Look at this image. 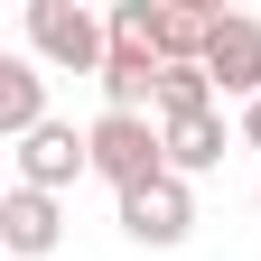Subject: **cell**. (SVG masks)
<instances>
[{
	"label": "cell",
	"mask_w": 261,
	"mask_h": 261,
	"mask_svg": "<svg viewBox=\"0 0 261 261\" xmlns=\"http://www.w3.org/2000/svg\"><path fill=\"white\" fill-rule=\"evenodd\" d=\"M28 47H38V65L103 75V65H112V19L75 10V0H28Z\"/></svg>",
	"instance_id": "cell-1"
},
{
	"label": "cell",
	"mask_w": 261,
	"mask_h": 261,
	"mask_svg": "<svg viewBox=\"0 0 261 261\" xmlns=\"http://www.w3.org/2000/svg\"><path fill=\"white\" fill-rule=\"evenodd\" d=\"M93 177H112V196L168 177V140H159V121H149V112H103V121H93Z\"/></svg>",
	"instance_id": "cell-2"
},
{
	"label": "cell",
	"mask_w": 261,
	"mask_h": 261,
	"mask_svg": "<svg viewBox=\"0 0 261 261\" xmlns=\"http://www.w3.org/2000/svg\"><path fill=\"white\" fill-rule=\"evenodd\" d=\"M121 233L130 243H149V252H177L196 233V187L168 168V177H149V187H130L121 196Z\"/></svg>",
	"instance_id": "cell-3"
},
{
	"label": "cell",
	"mask_w": 261,
	"mask_h": 261,
	"mask_svg": "<svg viewBox=\"0 0 261 261\" xmlns=\"http://www.w3.org/2000/svg\"><path fill=\"white\" fill-rule=\"evenodd\" d=\"M84 168H93V130H75V121H47V130L19 140V187H38V196L75 187Z\"/></svg>",
	"instance_id": "cell-4"
},
{
	"label": "cell",
	"mask_w": 261,
	"mask_h": 261,
	"mask_svg": "<svg viewBox=\"0 0 261 261\" xmlns=\"http://www.w3.org/2000/svg\"><path fill=\"white\" fill-rule=\"evenodd\" d=\"M205 75H215V93H233V103H261V19L224 10L215 47H205Z\"/></svg>",
	"instance_id": "cell-5"
},
{
	"label": "cell",
	"mask_w": 261,
	"mask_h": 261,
	"mask_svg": "<svg viewBox=\"0 0 261 261\" xmlns=\"http://www.w3.org/2000/svg\"><path fill=\"white\" fill-rule=\"evenodd\" d=\"M56 233H65L56 196H38V187H10V196H0V243H10L19 261H38V252H56Z\"/></svg>",
	"instance_id": "cell-6"
},
{
	"label": "cell",
	"mask_w": 261,
	"mask_h": 261,
	"mask_svg": "<svg viewBox=\"0 0 261 261\" xmlns=\"http://www.w3.org/2000/svg\"><path fill=\"white\" fill-rule=\"evenodd\" d=\"M0 130H10V140L47 130V75H38V56H0Z\"/></svg>",
	"instance_id": "cell-7"
},
{
	"label": "cell",
	"mask_w": 261,
	"mask_h": 261,
	"mask_svg": "<svg viewBox=\"0 0 261 261\" xmlns=\"http://www.w3.org/2000/svg\"><path fill=\"white\" fill-rule=\"evenodd\" d=\"M159 140H168V168H177V177H205V168H224V112L159 121Z\"/></svg>",
	"instance_id": "cell-8"
},
{
	"label": "cell",
	"mask_w": 261,
	"mask_h": 261,
	"mask_svg": "<svg viewBox=\"0 0 261 261\" xmlns=\"http://www.w3.org/2000/svg\"><path fill=\"white\" fill-rule=\"evenodd\" d=\"M149 103H159V56L112 47V65H103V112H149Z\"/></svg>",
	"instance_id": "cell-9"
},
{
	"label": "cell",
	"mask_w": 261,
	"mask_h": 261,
	"mask_svg": "<svg viewBox=\"0 0 261 261\" xmlns=\"http://www.w3.org/2000/svg\"><path fill=\"white\" fill-rule=\"evenodd\" d=\"M187 112H215V75L205 65H159V121H187Z\"/></svg>",
	"instance_id": "cell-10"
},
{
	"label": "cell",
	"mask_w": 261,
	"mask_h": 261,
	"mask_svg": "<svg viewBox=\"0 0 261 261\" xmlns=\"http://www.w3.org/2000/svg\"><path fill=\"white\" fill-rule=\"evenodd\" d=\"M243 140H252V149H261V103H243Z\"/></svg>",
	"instance_id": "cell-11"
},
{
	"label": "cell",
	"mask_w": 261,
	"mask_h": 261,
	"mask_svg": "<svg viewBox=\"0 0 261 261\" xmlns=\"http://www.w3.org/2000/svg\"><path fill=\"white\" fill-rule=\"evenodd\" d=\"M252 205H261V177H252Z\"/></svg>",
	"instance_id": "cell-12"
}]
</instances>
